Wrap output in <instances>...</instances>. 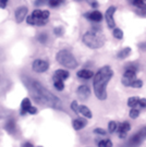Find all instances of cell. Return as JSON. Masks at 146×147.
<instances>
[{
  "label": "cell",
  "mask_w": 146,
  "mask_h": 147,
  "mask_svg": "<svg viewBox=\"0 0 146 147\" xmlns=\"http://www.w3.org/2000/svg\"><path fill=\"white\" fill-rule=\"evenodd\" d=\"M26 86L32 98L35 100V102L43 106H48L51 108H60V105H61L60 99L51 94L48 89L45 88L39 82L28 81Z\"/></svg>",
  "instance_id": "1"
},
{
  "label": "cell",
  "mask_w": 146,
  "mask_h": 147,
  "mask_svg": "<svg viewBox=\"0 0 146 147\" xmlns=\"http://www.w3.org/2000/svg\"><path fill=\"white\" fill-rule=\"evenodd\" d=\"M114 75V71L111 70L109 65H105L97 71V73L94 75L93 86H94L95 96L99 100H105L107 98V85L110 82V80Z\"/></svg>",
  "instance_id": "2"
},
{
  "label": "cell",
  "mask_w": 146,
  "mask_h": 147,
  "mask_svg": "<svg viewBox=\"0 0 146 147\" xmlns=\"http://www.w3.org/2000/svg\"><path fill=\"white\" fill-rule=\"evenodd\" d=\"M83 42L91 49H98L104 46L106 38L103 31L97 27H93L83 35Z\"/></svg>",
  "instance_id": "3"
},
{
  "label": "cell",
  "mask_w": 146,
  "mask_h": 147,
  "mask_svg": "<svg viewBox=\"0 0 146 147\" xmlns=\"http://www.w3.org/2000/svg\"><path fill=\"white\" fill-rule=\"evenodd\" d=\"M49 11L48 10H39V9H35L32 12L31 16H27L26 18V22L31 25H38V26H44L45 24H47L48 20H49Z\"/></svg>",
  "instance_id": "4"
},
{
  "label": "cell",
  "mask_w": 146,
  "mask_h": 147,
  "mask_svg": "<svg viewBox=\"0 0 146 147\" xmlns=\"http://www.w3.org/2000/svg\"><path fill=\"white\" fill-rule=\"evenodd\" d=\"M56 60L59 64H61L62 67L67 69H75L78 64L76 59L74 58V56L67 49L60 50L56 56Z\"/></svg>",
  "instance_id": "5"
},
{
  "label": "cell",
  "mask_w": 146,
  "mask_h": 147,
  "mask_svg": "<svg viewBox=\"0 0 146 147\" xmlns=\"http://www.w3.org/2000/svg\"><path fill=\"white\" fill-rule=\"evenodd\" d=\"M32 68L33 70L37 72V73H44L46 72L48 69H49V63L46 60H43V59H36L33 64H32Z\"/></svg>",
  "instance_id": "6"
},
{
  "label": "cell",
  "mask_w": 146,
  "mask_h": 147,
  "mask_svg": "<svg viewBox=\"0 0 146 147\" xmlns=\"http://www.w3.org/2000/svg\"><path fill=\"white\" fill-rule=\"evenodd\" d=\"M116 10H117V8L115 5H111L106 10V13H105L106 22H107V25H108L109 28H116V22L115 19H114V14H115Z\"/></svg>",
  "instance_id": "7"
},
{
  "label": "cell",
  "mask_w": 146,
  "mask_h": 147,
  "mask_svg": "<svg viewBox=\"0 0 146 147\" xmlns=\"http://www.w3.org/2000/svg\"><path fill=\"white\" fill-rule=\"evenodd\" d=\"M145 138H146V126L143 127V129H141L137 133H135L133 136L131 137L130 144L131 145H137V144H140V143L143 142Z\"/></svg>",
  "instance_id": "8"
},
{
  "label": "cell",
  "mask_w": 146,
  "mask_h": 147,
  "mask_svg": "<svg viewBox=\"0 0 146 147\" xmlns=\"http://www.w3.org/2000/svg\"><path fill=\"white\" fill-rule=\"evenodd\" d=\"M135 80L136 72H134V71H124V74L122 76V84L124 86H131Z\"/></svg>",
  "instance_id": "9"
},
{
  "label": "cell",
  "mask_w": 146,
  "mask_h": 147,
  "mask_svg": "<svg viewBox=\"0 0 146 147\" xmlns=\"http://www.w3.org/2000/svg\"><path fill=\"white\" fill-rule=\"evenodd\" d=\"M27 12H28V9L26 8L25 5H22V7L16 8V13H14L16 23H22V22L24 21V19L27 16Z\"/></svg>",
  "instance_id": "10"
},
{
  "label": "cell",
  "mask_w": 146,
  "mask_h": 147,
  "mask_svg": "<svg viewBox=\"0 0 146 147\" xmlns=\"http://www.w3.org/2000/svg\"><path fill=\"white\" fill-rule=\"evenodd\" d=\"M76 94L81 100H86L91 95V89L87 85H81L76 89Z\"/></svg>",
  "instance_id": "11"
},
{
  "label": "cell",
  "mask_w": 146,
  "mask_h": 147,
  "mask_svg": "<svg viewBox=\"0 0 146 147\" xmlns=\"http://www.w3.org/2000/svg\"><path fill=\"white\" fill-rule=\"evenodd\" d=\"M131 126L128 122H122L120 124H118V135L120 138H125L128 132L130 131Z\"/></svg>",
  "instance_id": "12"
},
{
  "label": "cell",
  "mask_w": 146,
  "mask_h": 147,
  "mask_svg": "<svg viewBox=\"0 0 146 147\" xmlns=\"http://www.w3.org/2000/svg\"><path fill=\"white\" fill-rule=\"evenodd\" d=\"M85 16L86 19H89L93 22H100L103 20V14L97 10H94L92 12H89V13H85Z\"/></svg>",
  "instance_id": "13"
},
{
  "label": "cell",
  "mask_w": 146,
  "mask_h": 147,
  "mask_svg": "<svg viewBox=\"0 0 146 147\" xmlns=\"http://www.w3.org/2000/svg\"><path fill=\"white\" fill-rule=\"evenodd\" d=\"M73 127H74V130H82L84 129L86 124H87V121L86 119H84V118H78V119H75V120H73Z\"/></svg>",
  "instance_id": "14"
},
{
  "label": "cell",
  "mask_w": 146,
  "mask_h": 147,
  "mask_svg": "<svg viewBox=\"0 0 146 147\" xmlns=\"http://www.w3.org/2000/svg\"><path fill=\"white\" fill-rule=\"evenodd\" d=\"M76 75H78V78H80V79L89 80L91 78H93V76H94V73H93V71H91V70L83 69V70H80V71H78Z\"/></svg>",
  "instance_id": "15"
},
{
  "label": "cell",
  "mask_w": 146,
  "mask_h": 147,
  "mask_svg": "<svg viewBox=\"0 0 146 147\" xmlns=\"http://www.w3.org/2000/svg\"><path fill=\"white\" fill-rule=\"evenodd\" d=\"M69 78V72L67 70H57L53 74V81L55 80H61L64 81Z\"/></svg>",
  "instance_id": "16"
},
{
  "label": "cell",
  "mask_w": 146,
  "mask_h": 147,
  "mask_svg": "<svg viewBox=\"0 0 146 147\" xmlns=\"http://www.w3.org/2000/svg\"><path fill=\"white\" fill-rule=\"evenodd\" d=\"M31 107H32L31 99H30V98H27V97H26V98H24V99L22 100V102H21V108H22L21 115H25Z\"/></svg>",
  "instance_id": "17"
},
{
  "label": "cell",
  "mask_w": 146,
  "mask_h": 147,
  "mask_svg": "<svg viewBox=\"0 0 146 147\" xmlns=\"http://www.w3.org/2000/svg\"><path fill=\"white\" fill-rule=\"evenodd\" d=\"M78 110H80V113H81L82 116L85 117V118H89V119H91V118L93 117V115H92V111L89 110L86 106H80V107H78Z\"/></svg>",
  "instance_id": "18"
},
{
  "label": "cell",
  "mask_w": 146,
  "mask_h": 147,
  "mask_svg": "<svg viewBox=\"0 0 146 147\" xmlns=\"http://www.w3.org/2000/svg\"><path fill=\"white\" fill-rule=\"evenodd\" d=\"M131 55V48L130 47H125L123 49H121L120 51L118 53V58L119 59H125L128 58Z\"/></svg>",
  "instance_id": "19"
},
{
  "label": "cell",
  "mask_w": 146,
  "mask_h": 147,
  "mask_svg": "<svg viewBox=\"0 0 146 147\" xmlns=\"http://www.w3.org/2000/svg\"><path fill=\"white\" fill-rule=\"evenodd\" d=\"M5 130L11 133V134H13L14 132H16V122L13 120H9L7 122V124H5Z\"/></svg>",
  "instance_id": "20"
},
{
  "label": "cell",
  "mask_w": 146,
  "mask_h": 147,
  "mask_svg": "<svg viewBox=\"0 0 146 147\" xmlns=\"http://www.w3.org/2000/svg\"><path fill=\"white\" fill-rule=\"evenodd\" d=\"M137 105H140V98H137V97H130L128 99V106L130 108H135Z\"/></svg>",
  "instance_id": "21"
},
{
  "label": "cell",
  "mask_w": 146,
  "mask_h": 147,
  "mask_svg": "<svg viewBox=\"0 0 146 147\" xmlns=\"http://www.w3.org/2000/svg\"><path fill=\"white\" fill-rule=\"evenodd\" d=\"M112 35H114V37L117 38V39H122V38H123V32L121 31L120 28H114Z\"/></svg>",
  "instance_id": "22"
},
{
  "label": "cell",
  "mask_w": 146,
  "mask_h": 147,
  "mask_svg": "<svg viewBox=\"0 0 146 147\" xmlns=\"http://www.w3.org/2000/svg\"><path fill=\"white\" fill-rule=\"evenodd\" d=\"M53 85H55V87H56L57 90H63V88H64L63 81H61V80H55L53 81Z\"/></svg>",
  "instance_id": "23"
},
{
  "label": "cell",
  "mask_w": 146,
  "mask_h": 147,
  "mask_svg": "<svg viewBox=\"0 0 146 147\" xmlns=\"http://www.w3.org/2000/svg\"><path fill=\"white\" fill-rule=\"evenodd\" d=\"M108 130H109L110 133H114L115 131H117V130H118V124H117V122L110 121L109 124H108Z\"/></svg>",
  "instance_id": "24"
},
{
  "label": "cell",
  "mask_w": 146,
  "mask_h": 147,
  "mask_svg": "<svg viewBox=\"0 0 146 147\" xmlns=\"http://www.w3.org/2000/svg\"><path fill=\"white\" fill-rule=\"evenodd\" d=\"M97 144H98V146H100V147H111L112 146V143H111L110 140H103V141L98 142Z\"/></svg>",
  "instance_id": "25"
},
{
  "label": "cell",
  "mask_w": 146,
  "mask_h": 147,
  "mask_svg": "<svg viewBox=\"0 0 146 147\" xmlns=\"http://www.w3.org/2000/svg\"><path fill=\"white\" fill-rule=\"evenodd\" d=\"M53 33H55V35L58 36V37L62 36L63 33H64V30H63L62 26H57V27H55V28H53Z\"/></svg>",
  "instance_id": "26"
},
{
  "label": "cell",
  "mask_w": 146,
  "mask_h": 147,
  "mask_svg": "<svg viewBox=\"0 0 146 147\" xmlns=\"http://www.w3.org/2000/svg\"><path fill=\"white\" fill-rule=\"evenodd\" d=\"M78 107H80V105H78V101H76V100H73L72 102H71V109H72V110L76 113V115H80Z\"/></svg>",
  "instance_id": "27"
},
{
  "label": "cell",
  "mask_w": 146,
  "mask_h": 147,
  "mask_svg": "<svg viewBox=\"0 0 146 147\" xmlns=\"http://www.w3.org/2000/svg\"><path fill=\"white\" fill-rule=\"evenodd\" d=\"M130 118H132V119H136L137 117L140 116V111L137 110V109H135V108H131L130 110Z\"/></svg>",
  "instance_id": "28"
},
{
  "label": "cell",
  "mask_w": 146,
  "mask_h": 147,
  "mask_svg": "<svg viewBox=\"0 0 146 147\" xmlns=\"http://www.w3.org/2000/svg\"><path fill=\"white\" fill-rule=\"evenodd\" d=\"M62 2V0H48V3L51 8H56Z\"/></svg>",
  "instance_id": "29"
},
{
  "label": "cell",
  "mask_w": 146,
  "mask_h": 147,
  "mask_svg": "<svg viewBox=\"0 0 146 147\" xmlns=\"http://www.w3.org/2000/svg\"><path fill=\"white\" fill-rule=\"evenodd\" d=\"M131 86L134 87V88H141L142 86H143V82H142L141 80H135V81L132 83Z\"/></svg>",
  "instance_id": "30"
},
{
  "label": "cell",
  "mask_w": 146,
  "mask_h": 147,
  "mask_svg": "<svg viewBox=\"0 0 146 147\" xmlns=\"http://www.w3.org/2000/svg\"><path fill=\"white\" fill-rule=\"evenodd\" d=\"M136 70H137V67L134 63H130V64H128L125 67V71H134V72H136Z\"/></svg>",
  "instance_id": "31"
},
{
  "label": "cell",
  "mask_w": 146,
  "mask_h": 147,
  "mask_svg": "<svg viewBox=\"0 0 146 147\" xmlns=\"http://www.w3.org/2000/svg\"><path fill=\"white\" fill-rule=\"evenodd\" d=\"M94 133H95V134H98V135H103V136H105V135L107 134V132L105 131L104 129H100V127H97V129H95Z\"/></svg>",
  "instance_id": "32"
},
{
  "label": "cell",
  "mask_w": 146,
  "mask_h": 147,
  "mask_svg": "<svg viewBox=\"0 0 146 147\" xmlns=\"http://www.w3.org/2000/svg\"><path fill=\"white\" fill-rule=\"evenodd\" d=\"M38 40L42 42V44H45L46 40H47V34H45V33L39 34V36H38Z\"/></svg>",
  "instance_id": "33"
},
{
  "label": "cell",
  "mask_w": 146,
  "mask_h": 147,
  "mask_svg": "<svg viewBox=\"0 0 146 147\" xmlns=\"http://www.w3.org/2000/svg\"><path fill=\"white\" fill-rule=\"evenodd\" d=\"M27 112H28V113H31V115H36V113H37V108H36V107H33V106H32L31 108L28 109V111H27Z\"/></svg>",
  "instance_id": "34"
},
{
  "label": "cell",
  "mask_w": 146,
  "mask_h": 147,
  "mask_svg": "<svg viewBox=\"0 0 146 147\" xmlns=\"http://www.w3.org/2000/svg\"><path fill=\"white\" fill-rule=\"evenodd\" d=\"M7 3H8V0H0V5L2 9H5L7 7Z\"/></svg>",
  "instance_id": "35"
},
{
  "label": "cell",
  "mask_w": 146,
  "mask_h": 147,
  "mask_svg": "<svg viewBox=\"0 0 146 147\" xmlns=\"http://www.w3.org/2000/svg\"><path fill=\"white\" fill-rule=\"evenodd\" d=\"M140 106L143 107V108H146V99L145 98H142L140 99Z\"/></svg>",
  "instance_id": "36"
},
{
  "label": "cell",
  "mask_w": 146,
  "mask_h": 147,
  "mask_svg": "<svg viewBox=\"0 0 146 147\" xmlns=\"http://www.w3.org/2000/svg\"><path fill=\"white\" fill-rule=\"evenodd\" d=\"M44 3H45V0H36L35 1V5L36 7H39V5H44Z\"/></svg>",
  "instance_id": "37"
},
{
  "label": "cell",
  "mask_w": 146,
  "mask_h": 147,
  "mask_svg": "<svg viewBox=\"0 0 146 147\" xmlns=\"http://www.w3.org/2000/svg\"><path fill=\"white\" fill-rule=\"evenodd\" d=\"M91 5H92L93 8H97V7H98V2H96V1H91Z\"/></svg>",
  "instance_id": "38"
},
{
  "label": "cell",
  "mask_w": 146,
  "mask_h": 147,
  "mask_svg": "<svg viewBox=\"0 0 146 147\" xmlns=\"http://www.w3.org/2000/svg\"><path fill=\"white\" fill-rule=\"evenodd\" d=\"M23 146H33V145H32L31 143H24V144H23Z\"/></svg>",
  "instance_id": "39"
},
{
  "label": "cell",
  "mask_w": 146,
  "mask_h": 147,
  "mask_svg": "<svg viewBox=\"0 0 146 147\" xmlns=\"http://www.w3.org/2000/svg\"><path fill=\"white\" fill-rule=\"evenodd\" d=\"M75 1H82V0H75Z\"/></svg>",
  "instance_id": "40"
},
{
  "label": "cell",
  "mask_w": 146,
  "mask_h": 147,
  "mask_svg": "<svg viewBox=\"0 0 146 147\" xmlns=\"http://www.w3.org/2000/svg\"><path fill=\"white\" fill-rule=\"evenodd\" d=\"M129 1H130V2H132V1H133V0H129Z\"/></svg>",
  "instance_id": "41"
},
{
  "label": "cell",
  "mask_w": 146,
  "mask_h": 147,
  "mask_svg": "<svg viewBox=\"0 0 146 147\" xmlns=\"http://www.w3.org/2000/svg\"><path fill=\"white\" fill-rule=\"evenodd\" d=\"M145 1H146V0H145Z\"/></svg>",
  "instance_id": "42"
}]
</instances>
